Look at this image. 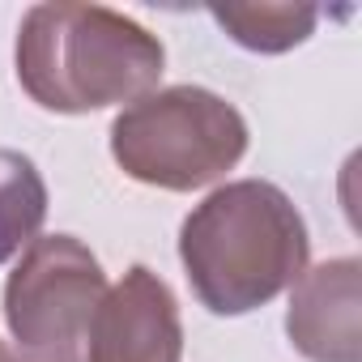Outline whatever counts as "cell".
Here are the masks:
<instances>
[{"instance_id":"7a4b0ae2","label":"cell","mask_w":362,"mask_h":362,"mask_svg":"<svg viewBox=\"0 0 362 362\" xmlns=\"http://www.w3.org/2000/svg\"><path fill=\"white\" fill-rule=\"evenodd\" d=\"M162 43L98 5H35L18 35V77L47 111H98L145 98L162 77Z\"/></svg>"},{"instance_id":"6da1fadb","label":"cell","mask_w":362,"mask_h":362,"mask_svg":"<svg viewBox=\"0 0 362 362\" xmlns=\"http://www.w3.org/2000/svg\"><path fill=\"white\" fill-rule=\"evenodd\" d=\"M188 281L218 315H243L307 269V226L290 197L264 179H239L218 188L179 235Z\"/></svg>"},{"instance_id":"3957f363","label":"cell","mask_w":362,"mask_h":362,"mask_svg":"<svg viewBox=\"0 0 362 362\" xmlns=\"http://www.w3.org/2000/svg\"><path fill=\"white\" fill-rule=\"evenodd\" d=\"M243 115L201 86H170L145 94L111 128L115 162L141 184L170 192L214 184L243 158Z\"/></svg>"},{"instance_id":"5b68a950","label":"cell","mask_w":362,"mask_h":362,"mask_svg":"<svg viewBox=\"0 0 362 362\" xmlns=\"http://www.w3.org/2000/svg\"><path fill=\"white\" fill-rule=\"evenodd\" d=\"M179 354L184 328L175 294L149 269H128L94 311L86 362H179Z\"/></svg>"},{"instance_id":"ba28073f","label":"cell","mask_w":362,"mask_h":362,"mask_svg":"<svg viewBox=\"0 0 362 362\" xmlns=\"http://www.w3.org/2000/svg\"><path fill=\"white\" fill-rule=\"evenodd\" d=\"M214 18L252 52H286L315 26L311 5H218Z\"/></svg>"},{"instance_id":"9c48e42d","label":"cell","mask_w":362,"mask_h":362,"mask_svg":"<svg viewBox=\"0 0 362 362\" xmlns=\"http://www.w3.org/2000/svg\"><path fill=\"white\" fill-rule=\"evenodd\" d=\"M0 362H22V358H18V354H13V349L5 345V341H0Z\"/></svg>"},{"instance_id":"277c9868","label":"cell","mask_w":362,"mask_h":362,"mask_svg":"<svg viewBox=\"0 0 362 362\" xmlns=\"http://www.w3.org/2000/svg\"><path fill=\"white\" fill-rule=\"evenodd\" d=\"M103 294L107 277L86 243L73 235L35 239L5 286V320L22 362H86Z\"/></svg>"},{"instance_id":"8992f818","label":"cell","mask_w":362,"mask_h":362,"mask_svg":"<svg viewBox=\"0 0 362 362\" xmlns=\"http://www.w3.org/2000/svg\"><path fill=\"white\" fill-rule=\"evenodd\" d=\"M290 341L311 362H362L358 332V260H328L298 277L290 315Z\"/></svg>"},{"instance_id":"52a82bcc","label":"cell","mask_w":362,"mask_h":362,"mask_svg":"<svg viewBox=\"0 0 362 362\" xmlns=\"http://www.w3.org/2000/svg\"><path fill=\"white\" fill-rule=\"evenodd\" d=\"M47 214V188L35 162L18 149H0V264L35 243Z\"/></svg>"}]
</instances>
